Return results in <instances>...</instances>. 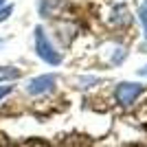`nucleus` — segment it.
Wrapping results in <instances>:
<instances>
[{
    "label": "nucleus",
    "instance_id": "8",
    "mask_svg": "<svg viewBox=\"0 0 147 147\" xmlns=\"http://www.w3.org/2000/svg\"><path fill=\"white\" fill-rule=\"evenodd\" d=\"M9 92H11V86H2V88H0V99H2V97H7Z\"/></svg>",
    "mask_w": 147,
    "mask_h": 147
},
{
    "label": "nucleus",
    "instance_id": "2",
    "mask_svg": "<svg viewBox=\"0 0 147 147\" xmlns=\"http://www.w3.org/2000/svg\"><path fill=\"white\" fill-rule=\"evenodd\" d=\"M141 92H143V86H138V84H129V81H123V84H119V86H117V101L121 105H132Z\"/></svg>",
    "mask_w": 147,
    "mask_h": 147
},
{
    "label": "nucleus",
    "instance_id": "7",
    "mask_svg": "<svg viewBox=\"0 0 147 147\" xmlns=\"http://www.w3.org/2000/svg\"><path fill=\"white\" fill-rule=\"evenodd\" d=\"M11 11H13V7H5V9H0V22L9 18V16H11Z\"/></svg>",
    "mask_w": 147,
    "mask_h": 147
},
{
    "label": "nucleus",
    "instance_id": "11",
    "mask_svg": "<svg viewBox=\"0 0 147 147\" xmlns=\"http://www.w3.org/2000/svg\"><path fill=\"white\" fill-rule=\"evenodd\" d=\"M0 5H5V0H0Z\"/></svg>",
    "mask_w": 147,
    "mask_h": 147
},
{
    "label": "nucleus",
    "instance_id": "10",
    "mask_svg": "<svg viewBox=\"0 0 147 147\" xmlns=\"http://www.w3.org/2000/svg\"><path fill=\"white\" fill-rule=\"evenodd\" d=\"M143 51H145V53H147V42H145V44H143Z\"/></svg>",
    "mask_w": 147,
    "mask_h": 147
},
{
    "label": "nucleus",
    "instance_id": "6",
    "mask_svg": "<svg viewBox=\"0 0 147 147\" xmlns=\"http://www.w3.org/2000/svg\"><path fill=\"white\" fill-rule=\"evenodd\" d=\"M138 18H141L143 29H145V35H147V9H141V11H138Z\"/></svg>",
    "mask_w": 147,
    "mask_h": 147
},
{
    "label": "nucleus",
    "instance_id": "3",
    "mask_svg": "<svg viewBox=\"0 0 147 147\" xmlns=\"http://www.w3.org/2000/svg\"><path fill=\"white\" fill-rule=\"evenodd\" d=\"M55 75H40V77H35V79L29 81V86H26V90L31 92V94H42V92L51 90V88L55 86Z\"/></svg>",
    "mask_w": 147,
    "mask_h": 147
},
{
    "label": "nucleus",
    "instance_id": "1",
    "mask_svg": "<svg viewBox=\"0 0 147 147\" xmlns=\"http://www.w3.org/2000/svg\"><path fill=\"white\" fill-rule=\"evenodd\" d=\"M35 51L46 64H55L57 66L61 61V55L53 49V44L49 42V37H46V33H44L42 26H35Z\"/></svg>",
    "mask_w": 147,
    "mask_h": 147
},
{
    "label": "nucleus",
    "instance_id": "5",
    "mask_svg": "<svg viewBox=\"0 0 147 147\" xmlns=\"http://www.w3.org/2000/svg\"><path fill=\"white\" fill-rule=\"evenodd\" d=\"M20 77V70L18 68H11V66H0V81H7V79H18Z\"/></svg>",
    "mask_w": 147,
    "mask_h": 147
},
{
    "label": "nucleus",
    "instance_id": "12",
    "mask_svg": "<svg viewBox=\"0 0 147 147\" xmlns=\"http://www.w3.org/2000/svg\"><path fill=\"white\" fill-rule=\"evenodd\" d=\"M145 2H147V0H145Z\"/></svg>",
    "mask_w": 147,
    "mask_h": 147
},
{
    "label": "nucleus",
    "instance_id": "9",
    "mask_svg": "<svg viewBox=\"0 0 147 147\" xmlns=\"http://www.w3.org/2000/svg\"><path fill=\"white\" fill-rule=\"evenodd\" d=\"M138 73H141V75H147V66H145V68H141V70H138Z\"/></svg>",
    "mask_w": 147,
    "mask_h": 147
},
{
    "label": "nucleus",
    "instance_id": "4",
    "mask_svg": "<svg viewBox=\"0 0 147 147\" xmlns=\"http://www.w3.org/2000/svg\"><path fill=\"white\" fill-rule=\"evenodd\" d=\"M112 22L114 24H129V13L125 7H114L112 11Z\"/></svg>",
    "mask_w": 147,
    "mask_h": 147
}]
</instances>
